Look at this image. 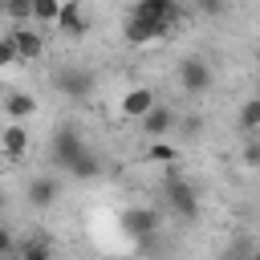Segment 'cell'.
<instances>
[{
	"mask_svg": "<svg viewBox=\"0 0 260 260\" xmlns=\"http://www.w3.org/2000/svg\"><path fill=\"white\" fill-rule=\"evenodd\" d=\"M138 126H142V134L146 138H167V134H175V126H179V114L171 110V106H162V102H154L142 118H138Z\"/></svg>",
	"mask_w": 260,
	"mask_h": 260,
	"instance_id": "obj_7",
	"label": "cell"
},
{
	"mask_svg": "<svg viewBox=\"0 0 260 260\" xmlns=\"http://www.w3.org/2000/svg\"><path fill=\"white\" fill-rule=\"evenodd\" d=\"M175 24H167V20H154V16H138V12H130L126 16V41L130 45H154V41H162L167 32H171Z\"/></svg>",
	"mask_w": 260,
	"mask_h": 260,
	"instance_id": "obj_3",
	"label": "cell"
},
{
	"mask_svg": "<svg viewBox=\"0 0 260 260\" xmlns=\"http://www.w3.org/2000/svg\"><path fill=\"white\" fill-rule=\"evenodd\" d=\"M4 16L12 24H32V0H4Z\"/></svg>",
	"mask_w": 260,
	"mask_h": 260,
	"instance_id": "obj_16",
	"label": "cell"
},
{
	"mask_svg": "<svg viewBox=\"0 0 260 260\" xmlns=\"http://www.w3.org/2000/svg\"><path fill=\"white\" fill-rule=\"evenodd\" d=\"M4 37H8L12 49H16V61H37V57L45 53V41H41L37 24H12Z\"/></svg>",
	"mask_w": 260,
	"mask_h": 260,
	"instance_id": "obj_6",
	"label": "cell"
},
{
	"mask_svg": "<svg viewBox=\"0 0 260 260\" xmlns=\"http://www.w3.org/2000/svg\"><path fill=\"white\" fill-rule=\"evenodd\" d=\"M81 150H85V142H81V134H77L73 126H61V130L53 134V158H57L65 171L73 167V158H77Z\"/></svg>",
	"mask_w": 260,
	"mask_h": 260,
	"instance_id": "obj_10",
	"label": "cell"
},
{
	"mask_svg": "<svg viewBox=\"0 0 260 260\" xmlns=\"http://www.w3.org/2000/svg\"><path fill=\"white\" fill-rule=\"evenodd\" d=\"M244 260H256V256H244Z\"/></svg>",
	"mask_w": 260,
	"mask_h": 260,
	"instance_id": "obj_26",
	"label": "cell"
},
{
	"mask_svg": "<svg viewBox=\"0 0 260 260\" xmlns=\"http://www.w3.org/2000/svg\"><path fill=\"white\" fill-rule=\"evenodd\" d=\"M28 146H32V134H28L24 122H4L0 126V154L4 158H24Z\"/></svg>",
	"mask_w": 260,
	"mask_h": 260,
	"instance_id": "obj_8",
	"label": "cell"
},
{
	"mask_svg": "<svg viewBox=\"0 0 260 260\" xmlns=\"http://www.w3.org/2000/svg\"><path fill=\"white\" fill-rule=\"evenodd\" d=\"M154 102H158V93H154V89H146V85H130V89L122 93V102H118V114H122V118H130V122H138Z\"/></svg>",
	"mask_w": 260,
	"mask_h": 260,
	"instance_id": "obj_9",
	"label": "cell"
},
{
	"mask_svg": "<svg viewBox=\"0 0 260 260\" xmlns=\"http://www.w3.org/2000/svg\"><path fill=\"white\" fill-rule=\"evenodd\" d=\"M8 65H16V49L8 37H0V69H8Z\"/></svg>",
	"mask_w": 260,
	"mask_h": 260,
	"instance_id": "obj_20",
	"label": "cell"
},
{
	"mask_svg": "<svg viewBox=\"0 0 260 260\" xmlns=\"http://www.w3.org/2000/svg\"><path fill=\"white\" fill-rule=\"evenodd\" d=\"M8 248H12V236H8V232H4V228H0V260H4V256H8Z\"/></svg>",
	"mask_w": 260,
	"mask_h": 260,
	"instance_id": "obj_22",
	"label": "cell"
},
{
	"mask_svg": "<svg viewBox=\"0 0 260 260\" xmlns=\"http://www.w3.org/2000/svg\"><path fill=\"white\" fill-rule=\"evenodd\" d=\"M4 207H8V195H4V191H0V215H4Z\"/></svg>",
	"mask_w": 260,
	"mask_h": 260,
	"instance_id": "obj_24",
	"label": "cell"
},
{
	"mask_svg": "<svg viewBox=\"0 0 260 260\" xmlns=\"http://www.w3.org/2000/svg\"><path fill=\"white\" fill-rule=\"evenodd\" d=\"M150 158H154V162H171V158H175V150H171L162 138H154V146H150Z\"/></svg>",
	"mask_w": 260,
	"mask_h": 260,
	"instance_id": "obj_19",
	"label": "cell"
},
{
	"mask_svg": "<svg viewBox=\"0 0 260 260\" xmlns=\"http://www.w3.org/2000/svg\"><path fill=\"white\" fill-rule=\"evenodd\" d=\"M53 85H57L65 98L85 102V98L93 93V85H98V81H93V73H89V69H81V65H65V69L53 77Z\"/></svg>",
	"mask_w": 260,
	"mask_h": 260,
	"instance_id": "obj_4",
	"label": "cell"
},
{
	"mask_svg": "<svg viewBox=\"0 0 260 260\" xmlns=\"http://www.w3.org/2000/svg\"><path fill=\"white\" fill-rule=\"evenodd\" d=\"M223 260H236V256H223Z\"/></svg>",
	"mask_w": 260,
	"mask_h": 260,
	"instance_id": "obj_25",
	"label": "cell"
},
{
	"mask_svg": "<svg viewBox=\"0 0 260 260\" xmlns=\"http://www.w3.org/2000/svg\"><path fill=\"white\" fill-rule=\"evenodd\" d=\"M256 126H260V102L248 98V102L240 106V130H244V134H256Z\"/></svg>",
	"mask_w": 260,
	"mask_h": 260,
	"instance_id": "obj_17",
	"label": "cell"
},
{
	"mask_svg": "<svg viewBox=\"0 0 260 260\" xmlns=\"http://www.w3.org/2000/svg\"><path fill=\"white\" fill-rule=\"evenodd\" d=\"M24 260H49V252H45V248H28V252H24Z\"/></svg>",
	"mask_w": 260,
	"mask_h": 260,
	"instance_id": "obj_23",
	"label": "cell"
},
{
	"mask_svg": "<svg viewBox=\"0 0 260 260\" xmlns=\"http://www.w3.org/2000/svg\"><path fill=\"white\" fill-rule=\"evenodd\" d=\"M65 37H85L89 32V20H85V12H81V0H61V12H57V20H53Z\"/></svg>",
	"mask_w": 260,
	"mask_h": 260,
	"instance_id": "obj_11",
	"label": "cell"
},
{
	"mask_svg": "<svg viewBox=\"0 0 260 260\" xmlns=\"http://www.w3.org/2000/svg\"><path fill=\"white\" fill-rule=\"evenodd\" d=\"M130 12H138V16H154V20L175 24V16H179V0H134V8H130Z\"/></svg>",
	"mask_w": 260,
	"mask_h": 260,
	"instance_id": "obj_13",
	"label": "cell"
},
{
	"mask_svg": "<svg viewBox=\"0 0 260 260\" xmlns=\"http://www.w3.org/2000/svg\"><path fill=\"white\" fill-rule=\"evenodd\" d=\"M57 195H61V179H57V175H37V179L28 183V203H32V207H53Z\"/></svg>",
	"mask_w": 260,
	"mask_h": 260,
	"instance_id": "obj_12",
	"label": "cell"
},
{
	"mask_svg": "<svg viewBox=\"0 0 260 260\" xmlns=\"http://www.w3.org/2000/svg\"><path fill=\"white\" fill-rule=\"evenodd\" d=\"M158 228H162V219H158L154 207H126V211H122V232H126L130 240H138V244L154 240Z\"/></svg>",
	"mask_w": 260,
	"mask_h": 260,
	"instance_id": "obj_2",
	"label": "cell"
},
{
	"mask_svg": "<svg viewBox=\"0 0 260 260\" xmlns=\"http://www.w3.org/2000/svg\"><path fill=\"white\" fill-rule=\"evenodd\" d=\"M4 114H8V122H28L32 114H37V98L32 93H8L4 98Z\"/></svg>",
	"mask_w": 260,
	"mask_h": 260,
	"instance_id": "obj_14",
	"label": "cell"
},
{
	"mask_svg": "<svg viewBox=\"0 0 260 260\" xmlns=\"http://www.w3.org/2000/svg\"><path fill=\"white\" fill-rule=\"evenodd\" d=\"M69 175H73V179H98V175H102V158H98V154H93V150L85 146V150H81V154L73 158Z\"/></svg>",
	"mask_w": 260,
	"mask_h": 260,
	"instance_id": "obj_15",
	"label": "cell"
},
{
	"mask_svg": "<svg viewBox=\"0 0 260 260\" xmlns=\"http://www.w3.org/2000/svg\"><path fill=\"white\" fill-rule=\"evenodd\" d=\"M61 12V0H32V24H53Z\"/></svg>",
	"mask_w": 260,
	"mask_h": 260,
	"instance_id": "obj_18",
	"label": "cell"
},
{
	"mask_svg": "<svg viewBox=\"0 0 260 260\" xmlns=\"http://www.w3.org/2000/svg\"><path fill=\"white\" fill-rule=\"evenodd\" d=\"M211 81H215V73H211V65L203 61V57H187L183 65H179V85H183V93H207L211 89Z\"/></svg>",
	"mask_w": 260,
	"mask_h": 260,
	"instance_id": "obj_5",
	"label": "cell"
},
{
	"mask_svg": "<svg viewBox=\"0 0 260 260\" xmlns=\"http://www.w3.org/2000/svg\"><path fill=\"white\" fill-rule=\"evenodd\" d=\"M195 4H199V8H203V12H223V8H228V4H223V0H195Z\"/></svg>",
	"mask_w": 260,
	"mask_h": 260,
	"instance_id": "obj_21",
	"label": "cell"
},
{
	"mask_svg": "<svg viewBox=\"0 0 260 260\" xmlns=\"http://www.w3.org/2000/svg\"><path fill=\"white\" fill-rule=\"evenodd\" d=\"M162 199H167V207H171L175 215H183V219H195V215H199V195H195V187H191L187 179H179V175H167Z\"/></svg>",
	"mask_w": 260,
	"mask_h": 260,
	"instance_id": "obj_1",
	"label": "cell"
}]
</instances>
